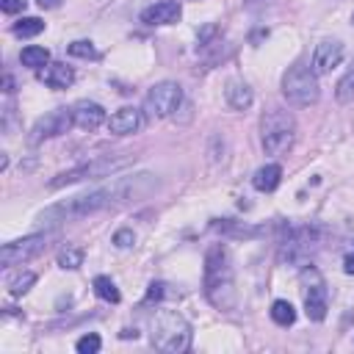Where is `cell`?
<instances>
[{
  "instance_id": "cell-20",
  "label": "cell",
  "mask_w": 354,
  "mask_h": 354,
  "mask_svg": "<svg viewBox=\"0 0 354 354\" xmlns=\"http://www.w3.org/2000/svg\"><path fill=\"white\" fill-rule=\"evenodd\" d=\"M271 318H274V324H280V326H291V324L296 321V310H293L291 302L277 299V302L271 304Z\"/></svg>"
},
{
  "instance_id": "cell-15",
  "label": "cell",
  "mask_w": 354,
  "mask_h": 354,
  "mask_svg": "<svg viewBox=\"0 0 354 354\" xmlns=\"http://www.w3.org/2000/svg\"><path fill=\"white\" fill-rule=\"evenodd\" d=\"M39 81L50 89H70L75 83V72H72V67L56 61V64H48L39 70Z\"/></svg>"
},
{
  "instance_id": "cell-28",
  "label": "cell",
  "mask_w": 354,
  "mask_h": 354,
  "mask_svg": "<svg viewBox=\"0 0 354 354\" xmlns=\"http://www.w3.org/2000/svg\"><path fill=\"white\" fill-rule=\"evenodd\" d=\"M25 6H28V0H0V9L6 14H20L25 12Z\"/></svg>"
},
{
  "instance_id": "cell-7",
  "label": "cell",
  "mask_w": 354,
  "mask_h": 354,
  "mask_svg": "<svg viewBox=\"0 0 354 354\" xmlns=\"http://www.w3.org/2000/svg\"><path fill=\"white\" fill-rule=\"evenodd\" d=\"M56 233H37V236H25L20 241H12V244H3L0 249V266H20V263H28L34 258H39L42 252L50 249Z\"/></svg>"
},
{
  "instance_id": "cell-14",
  "label": "cell",
  "mask_w": 354,
  "mask_h": 354,
  "mask_svg": "<svg viewBox=\"0 0 354 354\" xmlns=\"http://www.w3.org/2000/svg\"><path fill=\"white\" fill-rule=\"evenodd\" d=\"M72 119L81 130H97L105 122V108L92 100H78L72 105Z\"/></svg>"
},
{
  "instance_id": "cell-31",
  "label": "cell",
  "mask_w": 354,
  "mask_h": 354,
  "mask_svg": "<svg viewBox=\"0 0 354 354\" xmlns=\"http://www.w3.org/2000/svg\"><path fill=\"white\" fill-rule=\"evenodd\" d=\"M343 269H346V274H354V255H348V258L343 260Z\"/></svg>"
},
{
  "instance_id": "cell-23",
  "label": "cell",
  "mask_w": 354,
  "mask_h": 354,
  "mask_svg": "<svg viewBox=\"0 0 354 354\" xmlns=\"http://www.w3.org/2000/svg\"><path fill=\"white\" fill-rule=\"evenodd\" d=\"M34 282H37V274L34 271H20L17 277L9 280V293L12 296H23V293H28L34 288Z\"/></svg>"
},
{
  "instance_id": "cell-25",
  "label": "cell",
  "mask_w": 354,
  "mask_h": 354,
  "mask_svg": "<svg viewBox=\"0 0 354 354\" xmlns=\"http://www.w3.org/2000/svg\"><path fill=\"white\" fill-rule=\"evenodd\" d=\"M100 346H103V340H100V335H83L78 343H75V348L81 351V354H97L100 351Z\"/></svg>"
},
{
  "instance_id": "cell-32",
  "label": "cell",
  "mask_w": 354,
  "mask_h": 354,
  "mask_svg": "<svg viewBox=\"0 0 354 354\" xmlns=\"http://www.w3.org/2000/svg\"><path fill=\"white\" fill-rule=\"evenodd\" d=\"M351 20H354V17H351Z\"/></svg>"
},
{
  "instance_id": "cell-10",
  "label": "cell",
  "mask_w": 354,
  "mask_h": 354,
  "mask_svg": "<svg viewBox=\"0 0 354 354\" xmlns=\"http://www.w3.org/2000/svg\"><path fill=\"white\" fill-rule=\"evenodd\" d=\"M310 274H313V282L304 288V313L310 321H324L326 318V285L318 271L310 269Z\"/></svg>"
},
{
  "instance_id": "cell-26",
  "label": "cell",
  "mask_w": 354,
  "mask_h": 354,
  "mask_svg": "<svg viewBox=\"0 0 354 354\" xmlns=\"http://www.w3.org/2000/svg\"><path fill=\"white\" fill-rule=\"evenodd\" d=\"M81 263H83V252L81 249H64L59 255V266L61 269H78Z\"/></svg>"
},
{
  "instance_id": "cell-27",
  "label": "cell",
  "mask_w": 354,
  "mask_h": 354,
  "mask_svg": "<svg viewBox=\"0 0 354 354\" xmlns=\"http://www.w3.org/2000/svg\"><path fill=\"white\" fill-rule=\"evenodd\" d=\"M114 244H116L119 249H130V247L136 244V233H133V230H119V233L114 236Z\"/></svg>"
},
{
  "instance_id": "cell-2",
  "label": "cell",
  "mask_w": 354,
  "mask_h": 354,
  "mask_svg": "<svg viewBox=\"0 0 354 354\" xmlns=\"http://www.w3.org/2000/svg\"><path fill=\"white\" fill-rule=\"evenodd\" d=\"M205 296L219 310L236 307V277L227 247L214 244L205 255Z\"/></svg>"
},
{
  "instance_id": "cell-13",
  "label": "cell",
  "mask_w": 354,
  "mask_h": 354,
  "mask_svg": "<svg viewBox=\"0 0 354 354\" xmlns=\"http://www.w3.org/2000/svg\"><path fill=\"white\" fill-rule=\"evenodd\" d=\"M340 61H343V45L326 39V42H321V45L315 48V53H313V72H315V75H326V72H332Z\"/></svg>"
},
{
  "instance_id": "cell-16",
  "label": "cell",
  "mask_w": 354,
  "mask_h": 354,
  "mask_svg": "<svg viewBox=\"0 0 354 354\" xmlns=\"http://www.w3.org/2000/svg\"><path fill=\"white\" fill-rule=\"evenodd\" d=\"M280 180H282V166H280V163H266V166H260V169L255 171L252 186H255L258 191L269 194V191H274V189L280 186Z\"/></svg>"
},
{
  "instance_id": "cell-11",
  "label": "cell",
  "mask_w": 354,
  "mask_h": 354,
  "mask_svg": "<svg viewBox=\"0 0 354 354\" xmlns=\"http://www.w3.org/2000/svg\"><path fill=\"white\" fill-rule=\"evenodd\" d=\"M141 127H144V114H141L138 108H133V105L119 108V111L108 119V130H111L114 136H133V133H138Z\"/></svg>"
},
{
  "instance_id": "cell-18",
  "label": "cell",
  "mask_w": 354,
  "mask_h": 354,
  "mask_svg": "<svg viewBox=\"0 0 354 354\" xmlns=\"http://www.w3.org/2000/svg\"><path fill=\"white\" fill-rule=\"evenodd\" d=\"M20 61H23L25 67H31V70H42V67L50 64V50L31 45V48H25V50L20 53Z\"/></svg>"
},
{
  "instance_id": "cell-19",
  "label": "cell",
  "mask_w": 354,
  "mask_h": 354,
  "mask_svg": "<svg viewBox=\"0 0 354 354\" xmlns=\"http://www.w3.org/2000/svg\"><path fill=\"white\" fill-rule=\"evenodd\" d=\"M92 288H94V293L103 299V302H108V304H116L119 299H122V293H119V288L114 285V280L111 277H94V282H92Z\"/></svg>"
},
{
  "instance_id": "cell-22",
  "label": "cell",
  "mask_w": 354,
  "mask_h": 354,
  "mask_svg": "<svg viewBox=\"0 0 354 354\" xmlns=\"http://www.w3.org/2000/svg\"><path fill=\"white\" fill-rule=\"evenodd\" d=\"M17 37H23V39H31V37H39L42 31H45V23L39 20V17H23L20 23H14V28H12Z\"/></svg>"
},
{
  "instance_id": "cell-29",
  "label": "cell",
  "mask_w": 354,
  "mask_h": 354,
  "mask_svg": "<svg viewBox=\"0 0 354 354\" xmlns=\"http://www.w3.org/2000/svg\"><path fill=\"white\" fill-rule=\"evenodd\" d=\"M160 296H163V285H160V282H152V285H149V296H147V299L152 302V299H160Z\"/></svg>"
},
{
  "instance_id": "cell-30",
  "label": "cell",
  "mask_w": 354,
  "mask_h": 354,
  "mask_svg": "<svg viewBox=\"0 0 354 354\" xmlns=\"http://www.w3.org/2000/svg\"><path fill=\"white\" fill-rule=\"evenodd\" d=\"M39 9H59L61 6V0H37Z\"/></svg>"
},
{
  "instance_id": "cell-1",
  "label": "cell",
  "mask_w": 354,
  "mask_h": 354,
  "mask_svg": "<svg viewBox=\"0 0 354 354\" xmlns=\"http://www.w3.org/2000/svg\"><path fill=\"white\" fill-rule=\"evenodd\" d=\"M158 189V177L152 171H138V174H127V177H114V180L103 189L78 194L67 202H59L48 211L39 214V222L53 227V225H64L72 219H83L92 214H100L105 208H119V205H130L136 200L149 197Z\"/></svg>"
},
{
  "instance_id": "cell-3",
  "label": "cell",
  "mask_w": 354,
  "mask_h": 354,
  "mask_svg": "<svg viewBox=\"0 0 354 354\" xmlns=\"http://www.w3.org/2000/svg\"><path fill=\"white\" fill-rule=\"evenodd\" d=\"M149 340L158 351L183 354L191 346V324L174 310H158L149 321Z\"/></svg>"
},
{
  "instance_id": "cell-12",
  "label": "cell",
  "mask_w": 354,
  "mask_h": 354,
  "mask_svg": "<svg viewBox=\"0 0 354 354\" xmlns=\"http://www.w3.org/2000/svg\"><path fill=\"white\" fill-rule=\"evenodd\" d=\"M183 9L180 3H174V0H160V3H152L149 9L141 12V23L144 25H174L180 20Z\"/></svg>"
},
{
  "instance_id": "cell-8",
  "label": "cell",
  "mask_w": 354,
  "mask_h": 354,
  "mask_svg": "<svg viewBox=\"0 0 354 354\" xmlns=\"http://www.w3.org/2000/svg\"><path fill=\"white\" fill-rule=\"evenodd\" d=\"M180 103H183V89L171 81L155 83L147 94V111H149V116H158V119L171 116L177 108H180Z\"/></svg>"
},
{
  "instance_id": "cell-6",
  "label": "cell",
  "mask_w": 354,
  "mask_h": 354,
  "mask_svg": "<svg viewBox=\"0 0 354 354\" xmlns=\"http://www.w3.org/2000/svg\"><path fill=\"white\" fill-rule=\"evenodd\" d=\"M130 163V158H114V155H103V158H92L81 166H72L67 171H61L59 177L50 180V189H64V186H72V183H81V180H97V177H111L114 171L125 169Z\"/></svg>"
},
{
  "instance_id": "cell-4",
  "label": "cell",
  "mask_w": 354,
  "mask_h": 354,
  "mask_svg": "<svg viewBox=\"0 0 354 354\" xmlns=\"http://www.w3.org/2000/svg\"><path fill=\"white\" fill-rule=\"evenodd\" d=\"M296 141V119L282 111L271 108L260 116V144L269 155H285Z\"/></svg>"
},
{
  "instance_id": "cell-5",
  "label": "cell",
  "mask_w": 354,
  "mask_h": 354,
  "mask_svg": "<svg viewBox=\"0 0 354 354\" xmlns=\"http://www.w3.org/2000/svg\"><path fill=\"white\" fill-rule=\"evenodd\" d=\"M282 94L291 105L296 108H307L313 103H318L321 89H318V75L313 72V67L304 64H293L285 75H282Z\"/></svg>"
},
{
  "instance_id": "cell-21",
  "label": "cell",
  "mask_w": 354,
  "mask_h": 354,
  "mask_svg": "<svg viewBox=\"0 0 354 354\" xmlns=\"http://www.w3.org/2000/svg\"><path fill=\"white\" fill-rule=\"evenodd\" d=\"M335 97H337V103H351L354 100V61H351V67L346 70V75L337 81V86H335Z\"/></svg>"
},
{
  "instance_id": "cell-24",
  "label": "cell",
  "mask_w": 354,
  "mask_h": 354,
  "mask_svg": "<svg viewBox=\"0 0 354 354\" xmlns=\"http://www.w3.org/2000/svg\"><path fill=\"white\" fill-rule=\"evenodd\" d=\"M67 50H70V56H75V59H97V50H94V45H92V42H86V39H81V42H72Z\"/></svg>"
},
{
  "instance_id": "cell-17",
  "label": "cell",
  "mask_w": 354,
  "mask_h": 354,
  "mask_svg": "<svg viewBox=\"0 0 354 354\" xmlns=\"http://www.w3.org/2000/svg\"><path fill=\"white\" fill-rule=\"evenodd\" d=\"M225 97H227L230 108H236V111H247L252 105V89L244 81H230L225 89Z\"/></svg>"
},
{
  "instance_id": "cell-9",
  "label": "cell",
  "mask_w": 354,
  "mask_h": 354,
  "mask_svg": "<svg viewBox=\"0 0 354 354\" xmlns=\"http://www.w3.org/2000/svg\"><path fill=\"white\" fill-rule=\"evenodd\" d=\"M72 125H75L72 108H56V111H48V114L39 116L37 125L31 127L28 141H31V144H39V141H45V138H56V136L67 133Z\"/></svg>"
}]
</instances>
